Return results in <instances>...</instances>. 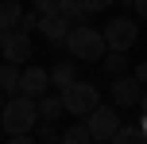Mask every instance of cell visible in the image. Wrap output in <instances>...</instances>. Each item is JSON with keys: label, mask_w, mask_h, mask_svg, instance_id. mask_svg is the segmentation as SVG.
I'll use <instances>...</instances> for the list:
<instances>
[{"label": "cell", "mask_w": 147, "mask_h": 144, "mask_svg": "<svg viewBox=\"0 0 147 144\" xmlns=\"http://www.w3.org/2000/svg\"><path fill=\"white\" fill-rule=\"evenodd\" d=\"M0 129H4V136H31L39 129V105L23 93L8 98L0 109Z\"/></svg>", "instance_id": "cell-1"}, {"label": "cell", "mask_w": 147, "mask_h": 144, "mask_svg": "<svg viewBox=\"0 0 147 144\" xmlns=\"http://www.w3.org/2000/svg\"><path fill=\"white\" fill-rule=\"evenodd\" d=\"M120 4H124V8H136V0H120Z\"/></svg>", "instance_id": "cell-26"}, {"label": "cell", "mask_w": 147, "mask_h": 144, "mask_svg": "<svg viewBox=\"0 0 147 144\" xmlns=\"http://www.w3.org/2000/svg\"><path fill=\"white\" fill-rule=\"evenodd\" d=\"M85 129H89V136H93V144L97 140L109 144L112 136H116V129H120V109L116 105H97L93 113L85 117Z\"/></svg>", "instance_id": "cell-5"}, {"label": "cell", "mask_w": 147, "mask_h": 144, "mask_svg": "<svg viewBox=\"0 0 147 144\" xmlns=\"http://www.w3.org/2000/svg\"><path fill=\"white\" fill-rule=\"evenodd\" d=\"M74 82H78V66H74V59L51 66V86H58V93L66 90V86H74Z\"/></svg>", "instance_id": "cell-12"}, {"label": "cell", "mask_w": 147, "mask_h": 144, "mask_svg": "<svg viewBox=\"0 0 147 144\" xmlns=\"http://www.w3.org/2000/svg\"><path fill=\"white\" fill-rule=\"evenodd\" d=\"M39 31H43V39L51 47H62L70 39V31H74V23L70 20H62V16H43V20H39Z\"/></svg>", "instance_id": "cell-9"}, {"label": "cell", "mask_w": 147, "mask_h": 144, "mask_svg": "<svg viewBox=\"0 0 147 144\" xmlns=\"http://www.w3.org/2000/svg\"><path fill=\"white\" fill-rule=\"evenodd\" d=\"M4 144H39V140H35V136H8Z\"/></svg>", "instance_id": "cell-23"}, {"label": "cell", "mask_w": 147, "mask_h": 144, "mask_svg": "<svg viewBox=\"0 0 147 144\" xmlns=\"http://www.w3.org/2000/svg\"><path fill=\"white\" fill-rule=\"evenodd\" d=\"M101 66H105V74L120 78V74H128V55H120V51H109V55L101 59Z\"/></svg>", "instance_id": "cell-15"}, {"label": "cell", "mask_w": 147, "mask_h": 144, "mask_svg": "<svg viewBox=\"0 0 147 144\" xmlns=\"http://www.w3.org/2000/svg\"><path fill=\"white\" fill-rule=\"evenodd\" d=\"M0 55H4V62H12V66H23V62L31 59V35L27 31H8V35H0Z\"/></svg>", "instance_id": "cell-6"}, {"label": "cell", "mask_w": 147, "mask_h": 144, "mask_svg": "<svg viewBox=\"0 0 147 144\" xmlns=\"http://www.w3.org/2000/svg\"><path fill=\"white\" fill-rule=\"evenodd\" d=\"M20 78H23L20 66L0 62V93H4V98H16V93H20Z\"/></svg>", "instance_id": "cell-13"}, {"label": "cell", "mask_w": 147, "mask_h": 144, "mask_svg": "<svg viewBox=\"0 0 147 144\" xmlns=\"http://www.w3.org/2000/svg\"><path fill=\"white\" fill-rule=\"evenodd\" d=\"M0 136H4V129H0Z\"/></svg>", "instance_id": "cell-28"}, {"label": "cell", "mask_w": 147, "mask_h": 144, "mask_svg": "<svg viewBox=\"0 0 147 144\" xmlns=\"http://www.w3.org/2000/svg\"><path fill=\"white\" fill-rule=\"evenodd\" d=\"M47 90H51V70L47 66H23V78H20V93L23 98L39 101Z\"/></svg>", "instance_id": "cell-8"}, {"label": "cell", "mask_w": 147, "mask_h": 144, "mask_svg": "<svg viewBox=\"0 0 147 144\" xmlns=\"http://www.w3.org/2000/svg\"><path fill=\"white\" fill-rule=\"evenodd\" d=\"M132 78H136V82H140L143 90H147V59H143V62H136V70H132Z\"/></svg>", "instance_id": "cell-22"}, {"label": "cell", "mask_w": 147, "mask_h": 144, "mask_svg": "<svg viewBox=\"0 0 147 144\" xmlns=\"http://www.w3.org/2000/svg\"><path fill=\"white\" fill-rule=\"evenodd\" d=\"M35 27H39V16H35V12H23V20H20V31H27V35H31Z\"/></svg>", "instance_id": "cell-21"}, {"label": "cell", "mask_w": 147, "mask_h": 144, "mask_svg": "<svg viewBox=\"0 0 147 144\" xmlns=\"http://www.w3.org/2000/svg\"><path fill=\"white\" fill-rule=\"evenodd\" d=\"M58 98H62V105H66V113L81 117V121H85V117L93 113L97 105H101V90H97L93 82H81V78H78L74 86H66Z\"/></svg>", "instance_id": "cell-3"}, {"label": "cell", "mask_w": 147, "mask_h": 144, "mask_svg": "<svg viewBox=\"0 0 147 144\" xmlns=\"http://www.w3.org/2000/svg\"><path fill=\"white\" fill-rule=\"evenodd\" d=\"M112 4H116V0H81V8H85V16H89V12H109Z\"/></svg>", "instance_id": "cell-20"}, {"label": "cell", "mask_w": 147, "mask_h": 144, "mask_svg": "<svg viewBox=\"0 0 147 144\" xmlns=\"http://www.w3.org/2000/svg\"><path fill=\"white\" fill-rule=\"evenodd\" d=\"M39 144H62L58 125H51V121H39Z\"/></svg>", "instance_id": "cell-18"}, {"label": "cell", "mask_w": 147, "mask_h": 144, "mask_svg": "<svg viewBox=\"0 0 147 144\" xmlns=\"http://www.w3.org/2000/svg\"><path fill=\"white\" fill-rule=\"evenodd\" d=\"M0 4H4V0H0Z\"/></svg>", "instance_id": "cell-29"}, {"label": "cell", "mask_w": 147, "mask_h": 144, "mask_svg": "<svg viewBox=\"0 0 147 144\" xmlns=\"http://www.w3.org/2000/svg\"><path fill=\"white\" fill-rule=\"evenodd\" d=\"M136 16H140V20H147V0H136V8H132Z\"/></svg>", "instance_id": "cell-24"}, {"label": "cell", "mask_w": 147, "mask_h": 144, "mask_svg": "<svg viewBox=\"0 0 147 144\" xmlns=\"http://www.w3.org/2000/svg\"><path fill=\"white\" fill-rule=\"evenodd\" d=\"M58 16H62V20H70L74 27H78V20H81V16H85V8H81V0H62Z\"/></svg>", "instance_id": "cell-17"}, {"label": "cell", "mask_w": 147, "mask_h": 144, "mask_svg": "<svg viewBox=\"0 0 147 144\" xmlns=\"http://www.w3.org/2000/svg\"><path fill=\"white\" fill-rule=\"evenodd\" d=\"M101 35H105V47H109V51L128 55L136 47V39H140V23H136L132 16H112V20L101 27Z\"/></svg>", "instance_id": "cell-4"}, {"label": "cell", "mask_w": 147, "mask_h": 144, "mask_svg": "<svg viewBox=\"0 0 147 144\" xmlns=\"http://www.w3.org/2000/svg\"><path fill=\"white\" fill-rule=\"evenodd\" d=\"M140 109H143V117H147V90H143V101H140Z\"/></svg>", "instance_id": "cell-25"}, {"label": "cell", "mask_w": 147, "mask_h": 144, "mask_svg": "<svg viewBox=\"0 0 147 144\" xmlns=\"http://www.w3.org/2000/svg\"><path fill=\"white\" fill-rule=\"evenodd\" d=\"M35 105H39V121H51V125H58V117L66 113V105H62L58 93H43Z\"/></svg>", "instance_id": "cell-11"}, {"label": "cell", "mask_w": 147, "mask_h": 144, "mask_svg": "<svg viewBox=\"0 0 147 144\" xmlns=\"http://www.w3.org/2000/svg\"><path fill=\"white\" fill-rule=\"evenodd\" d=\"M20 20H23V4L20 0H4V4H0V35L20 31Z\"/></svg>", "instance_id": "cell-10"}, {"label": "cell", "mask_w": 147, "mask_h": 144, "mask_svg": "<svg viewBox=\"0 0 147 144\" xmlns=\"http://www.w3.org/2000/svg\"><path fill=\"white\" fill-rule=\"evenodd\" d=\"M109 144H147V136H143V129H140V125H120V129H116V136H112Z\"/></svg>", "instance_id": "cell-14"}, {"label": "cell", "mask_w": 147, "mask_h": 144, "mask_svg": "<svg viewBox=\"0 0 147 144\" xmlns=\"http://www.w3.org/2000/svg\"><path fill=\"white\" fill-rule=\"evenodd\" d=\"M4 101H8V98H4V93H0V109H4Z\"/></svg>", "instance_id": "cell-27"}, {"label": "cell", "mask_w": 147, "mask_h": 144, "mask_svg": "<svg viewBox=\"0 0 147 144\" xmlns=\"http://www.w3.org/2000/svg\"><path fill=\"white\" fill-rule=\"evenodd\" d=\"M140 101H143V86L136 82L132 74L112 78V105L116 109H132V105H140Z\"/></svg>", "instance_id": "cell-7"}, {"label": "cell", "mask_w": 147, "mask_h": 144, "mask_svg": "<svg viewBox=\"0 0 147 144\" xmlns=\"http://www.w3.org/2000/svg\"><path fill=\"white\" fill-rule=\"evenodd\" d=\"M58 8H62V0H31V12L43 20V16H58Z\"/></svg>", "instance_id": "cell-19"}, {"label": "cell", "mask_w": 147, "mask_h": 144, "mask_svg": "<svg viewBox=\"0 0 147 144\" xmlns=\"http://www.w3.org/2000/svg\"><path fill=\"white\" fill-rule=\"evenodd\" d=\"M62 47H66V55H70L74 62H101L105 55H109V47H105V35H101L97 27H85V23H78Z\"/></svg>", "instance_id": "cell-2"}, {"label": "cell", "mask_w": 147, "mask_h": 144, "mask_svg": "<svg viewBox=\"0 0 147 144\" xmlns=\"http://www.w3.org/2000/svg\"><path fill=\"white\" fill-rule=\"evenodd\" d=\"M62 144H93V136H89V129H85V121L62 132Z\"/></svg>", "instance_id": "cell-16"}]
</instances>
